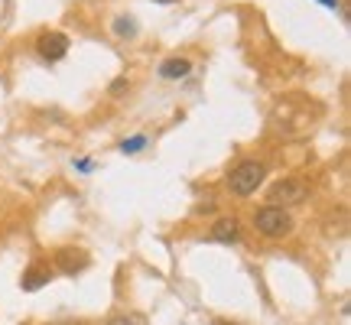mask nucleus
I'll use <instances>...</instances> for the list:
<instances>
[{"label": "nucleus", "mask_w": 351, "mask_h": 325, "mask_svg": "<svg viewBox=\"0 0 351 325\" xmlns=\"http://www.w3.org/2000/svg\"><path fill=\"white\" fill-rule=\"evenodd\" d=\"M218 325H231V322H218Z\"/></svg>", "instance_id": "nucleus-15"}, {"label": "nucleus", "mask_w": 351, "mask_h": 325, "mask_svg": "<svg viewBox=\"0 0 351 325\" xmlns=\"http://www.w3.org/2000/svg\"><path fill=\"white\" fill-rule=\"evenodd\" d=\"M254 225H257L263 238H287L293 231V218L283 208H276V205H263L261 212L254 215Z\"/></svg>", "instance_id": "nucleus-2"}, {"label": "nucleus", "mask_w": 351, "mask_h": 325, "mask_svg": "<svg viewBox=\"0 0 351 325\" xmlns=\"http://www.w3.org/2000/svg\"><path fill=\"white\" fill-rule=\"evenodd\" d=\"M238 231H241V225L234 221V218H221V221L212 228V241H221V244L238 241Z\"/></svg>", "instance_id": "nucleus-7"}, {"label": "nucleus", "mask_w": 351, "mask_h": 325, "mask_svg": "<svg viewBox=\"0 0 351 325\" xmlns=\"http://www.w3.org/2000/svg\"><path fill=\"white\" fill-rule=\"evenodd\" d=\"M114 33H117V36H134L137 26H134L130 16H117V20H114Z\"/></svg>", "instance_id": "nucleus-9"}, {"label": "nucleus", "mask_w": 351, "mask_h": 325, "mask_svg": "<svg viewBox=\"0 0 351 325\" xmlns=\"http://www.w3.org/2000/svg\"><path fill=\"white\" fill-rule=\"evenodd\" d=\"M263 176H267L263 162L244 160L241 166H234V169H231V176H228V189H231L234 195H241V199H247V195H254V192L261 189Z\"/></svg>", "instance_id": "nucleus-1"}, {"label": "nucleus", "mask_w": 351, "mask_h": 325, "mask_svg": "<svg viewBox=\"0 0 351 325\" xmlns=\"http://www.w3.org/2000/svg\"><path fill=\"white\" fill-rule=\"evenodd\" d=\"M36 52H39V59H46V62H59V59H65V52H69V36L65 33H43L36 39Z\"/></svg>", "instance_id": "nucleus-4"}, {"label": "nucleus", "mask_w": 351, "mask_h": 325, "mask_svg": "<svg viewBox=\"0 0 351 325\" xmlns=\"http://www.w3.org/2000/svg\"><path fill=\"white\" fill-rule=\"evenodd\" d=\"M104 325H140V319H134V315H114Z\"/></svg>", "instance_id": "nucleus-11"}, {"label": "nucleus", "mask_w": 351, "mask_h": 325, "mask_svg": "<svg viewBox=\"0 0 351 325\" xmlns=\"http://www.w3.org/2000/svg\"><path fill=\"white\" fill-rule=\"evenodd\" d=\"M306 192L309 189L302 186L300 179H283V182H276L274 189H270V205H300L302 199H306Z\"/></svg>", "instance_id": "nucleus-3"}, {"label": "nucleus", "mask_w": 351, "mask_h": 325, "mask_svg": "<svg viewBox=\"0 0 351 325\" xmlns=\"http://www.w3.org/2000/svg\"><path fill=\"white\" fill-rule=\"evenodd\" d=\"M143 147H147V137H130V140L121 143V150L124 153H137V150H143Z\"/></svg>", "instance_id": "nucleus-10"}, {"label": "nucleus", "mask_w": 351, "mask_h": 325, "mask_svg": "<svg viewBox=\"0 0 351 325\" xmlns=\"http://www.w3.org/2000/svg\"><path fill=\"white\" fill-rule=\"evenodd\" d=\"M43 283H49V270H39V267H29V270L23 274V283H20V287L33 293V289H39Z\"/></svg>", "instance_id": "nucleus-8"}, {"label": "nucleus", "mask_w": 351, "mask_h": 325, "mask_svg": "<svg viewBox=\"0 0 351 325\" xmlns=\"http://www.w3.org/2000/svg\"><path fill=\"white\" fill-rule=\"evenodd\" d=\"M124 88H127V82H124V78H117V82H114V85H111V95H121Z\"/></svg>", "instance_id": "nucleus-12"}, {"label": "nucleus", "mask_w": 351, "mask_h": 325, "mask_svg": "<svg viewBox=\"0 0 351 325\" xmlns=\"http://www.w3.org/2000/svg\"><path fill=\"white\" fill-rule=\"evenodd\" d=\"M319 3H326V7H332V10L339 7V0H319Z\"/></svg>", "instance_id": "nucleus-13"}, {"label": "nucleus", "mask_w": 351, "mask_h": 325, "mask_svg": "<svg viewBox=\"0 0 351 325\" xmlns=\"http://www.w3.org/2000/svg\"><path fill=\"white\" fill-rule=\"evenodd\" d=\"M189 72H192V62H189V59H179V56H176V59H166V62L160 65V75H163L166 82H179V78H186Z\"/></svg>", "instance_id": "nucleus-6"}, {"label": "nucleus", "mask_w": 351, "mask_h": 325, "mask_svg": "<svg viewBox=\"0 0 351 325\" xmlns=\"http://www.w3.org/2000/svg\"><path fill=\"white\" fill-rule=\"evenodd\" d=\"M56 263H59V270H62L65 276H75V274H82V270L88 267V257H85V250L62 248L59 254H56Z\"/></svg>", "instance_id": "nucleus-5"}, {"label": "nucleus", "mask_w": 351, "mask_h": 325, "mask_svg": "<svg viewBox=\"0 0 351 325\" xmlns=\"http://www.w3.org/2000/svg\"><path fill=\"white\" fill-rule=\"evenodd\" d=\"M156 3H176V0H156Z\"/></svg>", "instance_id": "nucleus-14"}]
</instances>
